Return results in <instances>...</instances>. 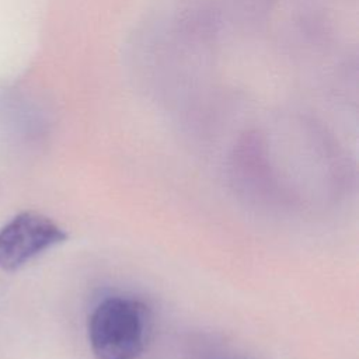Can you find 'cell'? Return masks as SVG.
Here are the masks:
<instances>
[{"label": "cell", "mask_w": 359, "mask_h": 359, "mask_svg": "<svg viewBox=\"0 0 359 359\" xmlns=\"http://www.w3.org/2000/svg\"><path fill=\"white\" fill-rule=\"evenodd\" d=\"M244 1H250V3H261L262 0H244Z\"/></svg>", "instance_id": "4"}, {"label": "cell", "mask_w": 359, "mask_h": 359, "mask_svg": "<svg viewBox=\"0 0 359 359\" xmlns=\"http://www.w3.org/2000/svg\"><path fill=\"white\" fill-rule=\"evenodd\" d=\"M66 238L65 229L50 217L35 210L20 212L0 229V269L17 271Z\"/></svg>", "instance_id": "2"}, {"label": "cell", "mask_w": 359, "mask_h": 359, "mask_svg": "<svg viewBox=\"0 0 359 359\" xmlns=\"http://www.w3.org/2000/svg\"><path fill=\"white\" fill-rule=\"evenodd\" d=\"M149 307L128 294L102 299L90 313L87 337L97 359H137L149 341Z\"/></svg>", "instance_id": "1"}, {"label": "cell", "mask_w": 359, "mask_h": 359, "mask_svg": "<svg viewBox=\"0 0 359 359\" xmlns=\"http://www.w3.org/2000/svg\"><path fill=\"white\" fill-rule=\"evenodd\" d=\"M216 359H243V358H237V356H222V358H216Z\"/></svg>", "instance_id": "3"}]
</instances>
